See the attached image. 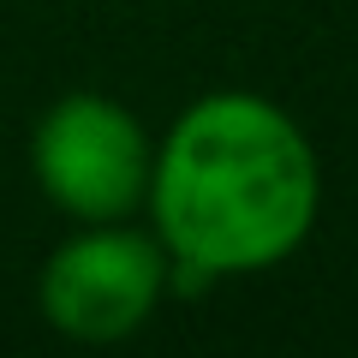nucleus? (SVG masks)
I'll return each mask as SVG.
<instances>
[{
    "label": "nucleus",
    "mask_w": 358,
    "mask_h": 358,
    "mask_svg": "<svg viewBox=\"0 0 358 358\" xmlns=\"http://www.w3.org/2000/svg\"><path fill=\"white\" fill-rule=\"evenodd\" d=\"M317 209V143L257 90L197 96L155 143L143 215L173 257V287L239 281L287 263L310 239Z\"/></svg>",
    "instance_id": "f257e3e1"
},
{
    "label": "nucleus",
    "mask_w": 358,
    "mask_h": 358,
    "mask_svg": "<svg viewBox=\"0 0 358 358\" xmlns=\"http://www.w3.org/2000/svg\"><path fill=\"white\" fill-rule=\"evenodd\" d=\"M167 287H173V257L155 239V227H131V215L72 221V233L42 263L36 305L54 334L108 346L138 334L162 310Z\"/></svg>",
    "instance_id": "f03ea898"
},
{
    "label": "nucleus",
    "mask_w": 358,
    "mask_h": 358,
    "mask_svg": "<svg viewBox=\"0 0 358 358\" xmlns=\"http://www.w3.org/2000/svg\"><path fill=\"white\" fill-rule=\"evenodd\" d=\"M155 143L143 120L102 90H72L30 131V179L66 221H126L150 197Z\"/></svg>",
    "instance_id": "7ed1b4c3"
}]
</instances>
